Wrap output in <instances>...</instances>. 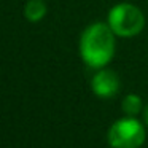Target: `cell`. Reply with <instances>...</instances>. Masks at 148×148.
Here are the masks:
<instances>
[{
    "label": "cell",
    "instance_id": "obj_7",
    "mask_svg": "<svg viewBox=\"0 0 148 148\" xmlns=\"http://www.w3.org/2000/svg\"><path fill=\"white\" fill-rule=\"evenodd\" d=\"M143 118H145V123L148 124V105L145 107V112H143Z\"/></svg>",
    "mask_w": 148,
    "mask_h": 148
},
{
    "label": "cell",
    "instance_id": "obj_3",
    "mask_svg": "<svg viewBox=\"0 0 148 148\" xmlns=\"http://www.w3.org/2000/svg\"><path fill=\"white\" fill-rule=\"evenodd\" d=\"M145 127L134 116L121 118L112 124L108 131V143L112 148H138L145 142Z\"/></svg>",
    "mask_w": 148,
    "mask_h": 148
},
{
    "label": "cell",
    "instance_id": "obj_1",
    "mask_svg": "<svg viewBox=\"0 0 148 148\" xmlns=\"http://www.w3.org/2000/svg\"><path fill=\"white\" fill-rule=\"evenodd\" d=\"M115 54V32L105 23H94L83 30L80 56L91 69H103Z\"/></svg>",
    "mask_w": 148,
    "mask_h": 148
},
{
    "label": "cell",
    "instance_id": "obj_6",
    "mask_svg": "<svg viewBox=\"0 0 148 148\" xmlns=\"http://www.w3.org/2000/svg\"><path fill=\"white\" fill-rule=\"evenodd\" d=\"M142 110V99L137 94H129L123 99V112L127 116H135Z\"/></svg>",
    "mask_w": 148,
    "mask_h": 148
},
{
    "label": "cell",
    "instance_id": "obj_5",
    "mask_svg": "<svg viewBox=\"0 0 148 148\" xmlns=\"http://www.w3.org/2000/svg\"><path fill=\"white\" fill-rule=\"evenodd\" d=\"M46 14V5L43 0H29L24 8V16L29 23H38Z\"/></svg>",
    "mask_w": 148,
    "mask_h": 148
},
{
    "label": "cell",
    "instance_id": "obj_4",
    "mask_svg": "<svg viewBox=\"0 0 148 148\" xmlns=\"http://www.w3.org/2000/svg\"><path fill=\"white\" fill-rule=\"evenodd\" d=\"M91 88L94 94L102 99H110L113 97L119 89V78L116 73L108 69H99L96 75L91 80Z\"/></svg>",
    "mask_w": 148,
    "mask_h": 148
},
{
    "label": "cell",
    "instance_id": "obj_2",
    "mask_svg": "<svg viewBox=\"0 0 148 148\" xmlns=\"http://www.w3.org/2000/svg\"><path fill=\"white\" fill-rule=\"evenodd\" d=\"M108 24L115 35L119 37H134L142 32L145 26V16L135 5L118 3L110 10Z\"/></svg>",
    "mask_w": 148,
    "mask_h": 148
}]
</instances>
